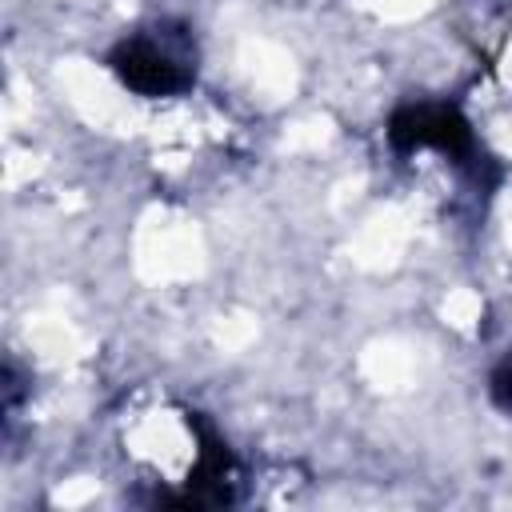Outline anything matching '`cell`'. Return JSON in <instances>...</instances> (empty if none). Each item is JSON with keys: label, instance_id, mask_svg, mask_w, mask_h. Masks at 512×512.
Here are the masks:
<instances>
[{"label": "cell", "instance_id": "6da1fadb", "mask_svg": "<svg viewBox=\"0 0 512 512\" xmlns=\"http://www.w3.org/2000/svg\"><path fill=\"white\" fill-rule=\"evenodd\" d=\"M192 60L184 52H176L164 36H132L112 52V68L116 76L140 92V96H172L180 88L192 84Z\"/></svg>", "mask_w": 512, "mask_h": 512}, {"label": "cell", "instance_id": "7a4b0ae2", "mask_svg": "<svg viewBox=\"0 0 512 512\" xmlns=\"http://www.w3.org/2000/svg\"><path fill=\"white\" fill-rule=\"evenodd\" d=\"M388 136L396 148H440V152H456V156L472 148V132L460 120V112L440 108V104H420V108L396 112Z\"/></svg>", "mask_w": 512, "mask_h": 512}, {"label": "cell", "instance_id": "3957f363", "mask_svg": "<svg viewBox=\"0 0 512 512\" xmlns=\"http://www.w3.org/2000/svg\"><path fill=\"white\" fill-rule=\"evenodd\" d=\"M492 396H496V404H500V408H508V412H512V356L492 372Z\"/></svg>", "mask_w": 512, "mask_h": 512}]
</instances>
